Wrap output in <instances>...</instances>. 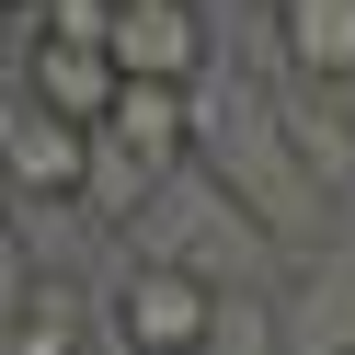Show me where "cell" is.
Segmentation results:
<instances>
[{
  "label": "cell",
  "instance_id": "cell-1",
  "mask_svg": "<svg viewBox=\"0 0 355 355\" xmlns=\"http://www.w3.org/2000/svg\"><path fill=\"white\" fill-rule=\"evenodd\" d=\"M184 161H195V92H172V80H126V92L103 103V126H92L80 218H103V230H138V218H149V195H161Z\"/></svg>",
  "mask_w": 355,
  "mask_h": 355
},
{
  "label": "cell",
  "instance_id": "cell-2",
  "mask_svg": "<svg viewBox=\"0 0 355 355\" xmlns=\"http://www.w3.org/2000/svg\"><path fill=\"white\" fill-rule=\"evenodd\" d=\"M195 161H207L218 184H230L241 207L263 218V230H286V241H321L332 195L309 184V161L286 149V126H275V92H241V103H218V115H195Z\"/></svg>",
  "mask_w": 355,
  "mask_h": 355
},
{
  "label": "cell",
  "instance_id": "cell-3",
  "mask_svg": "<svg viewBox=\"0 0 355 355\" xmlns=\"http://www.w3.org/2000/svg\"><path fill=\"white\" fill-rule=\"evenodd\" d=\"M218 321H230V286L195 275V263L138 252V263H126V286H115V344H126V355H207Z\"/></svg>",
  "mask_w": 355,
  "mask_h": 355
},
{
  "label": "cell",
  "instance_id": "cell-4",
  "mask_svg": "<svg viewBox=\"0 0 355 355\" xmlns=\"http://www.w3.org/2000/svg\"><path fill=\"white\" fill-rule=\"evenodd\" d=\"M80 172H92V126L46 115V103L12 80V92H0V195H12V207H80Z\"/></svg>",
  "mask_w": 355,
  "mask_h": 355
},
{
  "label": "cell",
  "instance_id": "cell-5",
  "mask_svg": "<svg viewBox=\"0 0 355 355\" xmlns=\"http://www.w3.org/2000/svg\"><path fill=\"white\" fill-rule=\"evenodd\" d=\"M115 69L126 80H172V92H195V80L218 69V12L207 0H115Z\"/></svg>",
  "mask_w": 355,
  "mask_h": 355
},
{
  "label": "cell",
  "instance_id": "cell-6",
  "mask_svg": "<svg viewBox=\"0 0 355 355\" xmlns=\"http://www.w3.org/2000/svg\"><path fill=\"white\" fill-rule=\"evenodd\" d=\"M24 92L46 103V115H69V126H103V103L126 92V69L92 35H24Z\"/></svg>",
  "mask_w": 355,
  "mask_h": 355
},
{
  "label": "cell",
  "instance_id": "cell-7",
  "mask_svg": "<svg viewBox=\"0 0 355 355\" xmlns=\"http://www.w3.org/2000/svg\"><path fill=\"white\" fill-rule=\"evenodd\" d=\"M275 126H286V149L309 161V184H321L332 207H355V103L286 69V80H275Z\"/></svg>",
  "mask_w": 355,
  "mask_h": 355
},
{
  "label": "cell",
  "instance_id": "cell-8",
  "mask_svg": "<svg viewBox=\"0 0 355 355\" xmlns=\"http://www.w3.org/2000/svg\"><path fill=\"white\" fill-rule=\"evenodd\" d=\"M0 355H92V286L35 263L12 298H0Z\"/></svg>",
  "mask_w": 355,
  "mask_h": 355
},
{
  "label": "cell",
  "instance_id": "cell-9",
  "mask_svg": "<svg viewBox=\"0 0 355 355\" xmlns=\"http://www.w3.org/2000/svg\"><path fill=\"white\" fill-rule=\"evenodd\" d=\"M275 24V58L321 92H355V0H263Z\"/></svg>",
  "mask_w": 355,
  "mask_h": 355
},
{
  "label": "cell",
  "instance_id": "cell-10",
  "mask_svg": "<svg viewBox=\"0 0 355 355\" xmlns=\"http://www.w3.org/2000/svg\"><path fill=\"white\" fill-rule=\"evenodd\" d=\"M286 355H355V252H321L298 286L275 298Z\"/></svg>",
  "mask_w": 355,
  "mask_h": 355
},
{
  "label": "cell",
  "instance_id": "cell-11",
  "mask_svg": "<svg viewBox=\"0 0 355 355\" xmlns=\"http://www.w3.org/2000/svg\"><path fill=\"white\" fill-rule=\"evenodd\" d=\"M35 35H115V0H35Z\"/></svg>",
  "mask_w": 355,
  "mask_h": 355
},
{
  "label": "cell",
  "instance_id": "cell-12",
  "mask_svg": "<svg viewBox=\"0 0 355 355\" xmlns=\"http://www.w3.org/2000/svg\"><path fill=\"white\" fill-rule=\"evenodd\" d=\"M24 275H35V263L12 252V230H0V298H12V286H24Z\"/></svg>",
  "mask_w": 355,
  "mask_h": 355
},
{
  "label": "cell",
  "instance_id": "cell-13",
  "mask_svg": "<svg viewBox=\"0 0 355 355\" xmlns=\"http://www.w3.org/2000/svg\"><path fill=\"white\" fill-rule=\"evenodd\" d=\"M0 24H35V0H0Z\"/></svg>",
  "mask_w": 355,
  "mask_h": 355
}]
</instances>
